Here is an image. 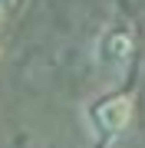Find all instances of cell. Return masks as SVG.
Returning a JSON list of instances; mask_svg holds the SVG:
<instances>
[{
    "instance_id": "obj_2",
    "label": "cell",
    "mask_w": 145,
    "mask_h": 148,
    "mask_svg": "<svg viewBox=\"0 0 145 148\" xmlns=\"http://www.w3.org/2000/svg\"><path fill=\"white\" fill-rule=\"evenodd\" d=\"M135 53V33L125 27H109L96 40V63L109 73H122Z\"/></svg>"
},
{
    "instance_id": "obj_3",
    "label": "cell",
    "mask_w": 145,
    "mask_h": 148,
    "mask_svg": "<svg viewBox=\"0 0 145 148\" xmlns=\"http://www.w3.org/2000/svg\"><path fill=\"white\" fill-rule=\"evenodd\" d=\"M13 3V0H0V7H3V10H7V7H10Z\"/></svg>"
},
{
    "instance_id": "obj_4",
    "label": "cell",
    "mask_w": 145,
    "mask_h": 148,
    "mask_svg": "<svg viewBox=\"0 0 145 148\" xmlns=\"http://www.w3.org/2000/svg\"><path fill=\"white\" fill-rule=\"evenodd\" d=\"M0 13H3V7H0Z\"/></svg>"
},
{
    "instance_id": "obj_1",
    "label": "cell",
    "mask_w": 145,
    "mask_h": 148,
    "mask_svg": "<svg viewBox=\"0 0 145 148\" xmlns=\"http://www.w3.org/2000/svg\"><path fill=\"white\" fill-rule=\"evenodd\" d=\"M129 119H132V99L125 92H109L102 99H96L92 109H89V125L106 138L119 135L129 125Z\"/></svg>"
}]
</instances>
